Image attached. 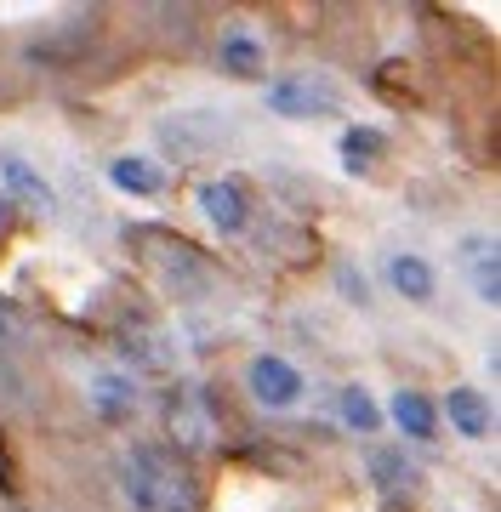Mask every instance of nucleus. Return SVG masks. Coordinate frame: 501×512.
<instances>
[{
  "instance_id": "nucleus-1",
  "label": "nucleus",
  "mask_w": 501,
  "mask_h": 512,
  "mask_svg": "<svg viewBox=\"0 0 501 512\" xmlns=\"http://www.w3.org/2000/svg\"><path fill=\"white\" fill-rule=\"evenodd\" d=\"M120 484L143 512H200V495H194L188 473H177L166 450H154V444L131 450V461L120 467Z\"/></svg>"
},
{
  "instance_id": "nucleus-2",
  "label": "nucleus",
  "mask_w": 501,
  "mask_h": 512,
  "mask_svg": "<svg viewBox=\"0 0 501 512\" xmlns=\"http://www.w3.org/2000/svg\"><path fill=\"white\" fill-rule=\"evenodd\" d=\"M336 103H342V92H336V80H325V74H291V80H279L274 92H268V109L285 114V120H319Z\"/></svg>"
},
{
  "instance_id": "nucleus-3",
  "label": "nucleus",
  "mask_w": 501,
  "mask_h": 512,
  "mask_svg": "<svg viewBox=\"0 0 501 512\" xmlns=\"http://www.w3.org/2000/svg\"><path fill=\"white\" fill-rule=\"evenodd\" d=\"M245 382H251V399H257L262 410H291V404L302 399V370L291 365V359H274V353L251 359Z\"/></svg>"
},
{
  "instance_id": "nucleus-4",
  "label": "nucleus",
  "mask_w": 501,
  "mask_h": 512,
  "mask_svg": "<svg viewBox=\"0 0 501 512\" xmlns=\"http://www.w3.org/2000/svg\"><path fill=\"white\" fill-rule=\"evenodd\" d=\"M200 211L211 217V228L217 234H245V222H251V200H245L240 183H205L200 188Z\"/></svg>"
},
{
  "instance_id": "nucleus-5",
  "label": "nucleus",
  "mask_w": 501,
  "mask_h": 512,
  "mask_svg": "<svg viewBox=\"0 0 501 512\" xmlns=\"http://www.w3.org/2000/svg\"><path fill=\"white\" fill-rule=\"evenodd\" d=\"M445 416H450V427H456L462 439H490V427H496L490 399H484L479 387H450L445 393Z\"/></svg>"
},
{
  "instance_id": "nucleus-6",
  "label": "nucleus",
  "mask_w": 501,
  "mask_h": 512,
  "mask_svg": "<svg viewBox=\"0 0 501 512\" xmlns=\"http://www.w3.org/2000/svg\"><path fill=\"white\" fill-rule=\"evenodd\" d=\"M0 177H6V188H12L35 217H52V188H46V177H40L23 154H0Z\"/></svg>"
},
{
  "instance_id": "nucleus-7",
  "label": "nucleus",
  "mask_w": 501,
  "mask_h": 512,
  "mask_svg": "<svg viewBox=\"0 0 501 512\" xmlns=\"http://www.w3.org/2000/svg\"><path fill=\"white\" fill-rule=\"evenodd\" d=\"M371 473H376V490L388 495V501H410L416 495V461L410 456H399V450H388V444H376L371 450Z\"/></svg>"
},
{
  "instance_id": "nucleus-8",
  "label": "nucleus",
  "mask_w": 501,
  "mask_h": 512,
  "mask_svg": "<svg viewBox=\"0 0 501 512\" xmlns=\"http://www.w3.org/2000/svg\"><path fill=\"white\" fill-rule=\"evenodd\" d=\"M462 262H467V279H473V296L496 308V302H501V262H496V239H467V245H462Z\"/></svg>"
},
{
  "instance_id": "nucleus-9",
  "label": "nucleus",
  "mask_w": 501,
  "mask_h": 512,
  "mask_svg": "<svg viewBox=\"0 0 501 512\" xmlns=\"http://www.w3.org/2000/svg\"><path fill=\"white\" fill-rule=\"evenodd\" d=\"M217 63H223V74H234V80H262L268 74V52H262V40L251 35H223V46H217Z\"/></svg>"
},
{
  "instance_id": "nucleus-10",
  "label": "nucleus",
  "mask_w": 501,
  "mask_h": 512,
  "mask_svg": "<svg viewBox=\"0 0 501 512\" xmlns=\"http://www.w3.org/2000/svg\"><path fill=\"white\" fill-rule=\"evenodd\" d=\"M393 421H399V433H405V439H433V433H439V404L427 399V393H393Z\"/></svg>"
},
{
  "instance_id": "nucleus-11",
  "label": "nucleus",
  "mask_w": 501,
  "mask_h": 512,
  "mask_svg": "<svg viewBox=\"0 0 501 512\" xmlns=\"http://www.w3.org/2000/svg\"><path fill=\"white\" fill-rule=\"evenodd\" d=\"M382 154H388V137H382L376 126H348L342 131V165H348V171L365 177V171L382 165Z\"/></svg>"
},
{
  "instance_id": "nucleus-12",
  "label": "nucleus",
  "mask_w": 501,
  "mask_h": 512,
  "mask_svg": "<svg viewBox=\"0 0 501 512\" xmlns=\"http://www.w3.org/2000/svg\"><path fill=\"white\" fill-rule=\"evenodd\" d=\"M109 183L126 188V194H160V188H166V171L154 160H143V154H120V160L109 165Z\"/></svg>"
},
{
  "instance_id": "nucleus-13",
  "label": "nucleus",
  "mask_w": 501,
  "mask_h": 512,
  "mask_svg": "<svg viewBox=\"0 0 501 512\" xmlns=\"http://www.w3.org/2000/svg\"><path fill=\"white\" fill-rule=\"evenodd\" d=\"M388 279H393V291L405 296V302H433V268H427L422 256H393L388 262Z\"/></svg>"
},
{
  "instance_id": "nucleus-14",
  "label": "nucleus",
  "mask_w": 501,
  "mask_h": 512,
  "mask_svg": "<svg viewBox=\"0 0 501 512\" xmlns=\"http://www.w3.org/2000/svg\"><path fill=\"white\" fill-rule=\"evenodd\" d=\"M336 410H342V421H348L353 433H376V427H382V410H376V399L365 387H342Z\"/></svg>"
},
{
  "instance_id": "nucleus-15",
  "label": "nucleus",
  "mask_w": 501,
  "mask_h": 512,
  "mask_svg": "<svg viewBox=\"0 0 501 512\" xmlns=\"http://www.w3.org/2000/svg\"><path fill=\"white\" fill-rule=\"evenodd\" d=\"M0 495H18V461L6 450V439H0Z\"/></svg>"
},
{
  "instance_id": "nucleus-16",
  "label": "nucleus",
  "mask_w": 501,
  "mask_h": 512,
  "mask_svg": "<svg viewBox=\"0 0 501 512\" xmlns=\"http://www.w3.org/2000/svg\"><path fill=\"white\" fill-rule=\"evenodd\" d=\"M336 279H342V291H348L353 302H359V308L371 302V291H365V279H359V268H342V274H336Z\"/></svg>"
},
{
  "instance_id": "nucleus-17",
  "label": "nucleus",
  "mask_w": 501,
  "mask_h": 512,
  "mask_svg": "<svg viewBox=\"0 0 501 512\" xmlns=\"http://www.w3.org/2000/svg\"><path fill=\"white\" fill-rule=\"evenodd\" d=\"M6 234H12V200L0 194V245H6Z\"/></svg>"
}]
</instances>
